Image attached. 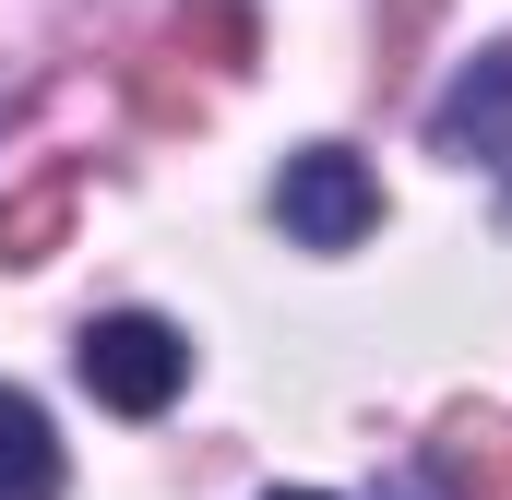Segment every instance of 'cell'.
Here are the masks:
<instances>
[{
  "instance_id": "1",
  "label": "cell",
  "mask_w": 512,
  "mask_h": 500,
  "mask_svg": "<svg viewBox=\"0 0 512 500\" xmlns=\"http://www.w3.org/2000/svg\"><path fill=\"white\" fill-rule=\"evenodd\" d=\"M72 358H84V393H96V405H120V417H167L179 381H191V334L155 322V310H108V322H84Z\"/></svg>"
},
{
  "instance_id": "2",
  "label": "cell",
  "mask_w": 512,
  "mask_h": 500,
  "mask_svg": "<svg viewBox=\"0 0 512 500\" xmlns=\"http://www.w3.org/2000/svg\"><path fill=\"white\" fill-rule=\"evenodd\" d=\"M274 215H286L298 250H358L370 227H382V179H370L346 143H298L286 179H274Z\"/></svg>"
},
{
  "instance_id": "3",
  "label": "cell",
  "mask_w": 512,
  "mask_h": 500,
  "mask_svg": "<svg viewBox=\"0 0 512 500\" xmlns=\"http://www.w3.org/2000/svg\"><path fill=\"white\" fill-rule=\"evenodd\" d=\"M429 143H441V155H465V167H512V48H477V60L441 84Z\"/></svg>"
},
{
  "instance_id": "4",
  "label": "cell",
  "mask_w": 512,
  "mask_h": 500,
  "mask_svg": "<svg viewBox=\"0 0 512 500\" xmlns=\"http://www.w3.org/2000/svg\"><path fill=\"white\" fill-rule=\"evenodd\" d=\"M429 489H453V500H512V417L453 405V417L429 429Z\"/></svg>"
},
{
  "instance_id": "5",
  "label": "cell",
  "mask_w": 512,
  "mask_h": 500,
  "mask_svg": "<svg viewBox=\"0 0 512 500\" xmlns=\"http://www.w3.org/2000/svg\"><path fill=\"white\" fill-rule=\"evenodd\" d=\"M0 500H60V441L12 381H0Z\"/></svg>"
},
{
  "instance_id": "6",
  "label": "cell",
  "mask_w": 512,
  "mask_h": 500,
  "mask_svg": "<svg viewBox=\"0 0 512 500\" xmlns=\"http://www.w3.org/2000/svg\"><path fill=\"white\" fill-rule=\"evenodd\" d=\"M60 215H72V191L48 179V191H24L12 215H0V262H48V239H60Z\"/></svg>"
},
{
  "instance_id": "7",
  "label": "cell",
  "mask_w": 512,
  "mask_h": 500,
  "mask_svg": "<svg viewBox=\"0 0 512 500\" xmlns=\"http://www.w3.org/2000/svg\"><path fill=\"white\" fill-rule=\"evenodd\" d=\"M382 500H429V489H417V477H393V489H382Z\"/></svg>"
},
{
  "instance_id": "8",
  "label": "cell",
  "mask_w": 512,
  "mask_h": 500,
  "mask_svg": "<svg viewBox=\"0 0 512 500\" xmlns=\"http://www.w3.org/2000/svg\"><path fill=\"white\" fill-rule=\"evenodd\" d=\"M501 215H512V167H501Z\"/></svg>"
},
{
  "instance_id": "9",
  "label": "cell",
  "mask_w": 512,
  "mask_h": 500,
  "mask_svg": "<svg viewBox=\"0 0 512 500\" xmlns=\"http://www.w3.org/2000/svg\"><path fill=\"white\" fill-rule=\"evenodd\" d=\"M274 500H322V489H274Z\"/></svg>"
}]
</instances>
